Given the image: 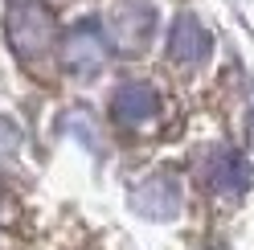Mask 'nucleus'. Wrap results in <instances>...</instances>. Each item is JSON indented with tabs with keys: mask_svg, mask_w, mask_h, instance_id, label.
Returning a JSON list of instances; mask_svg holds the SVG:
<instances>
[{
	"mask_svg": "<svg viewBox=\"0 0 254 250\" xmlns=\"http://www.w3.org/2000/svg\"><path fill=\"white\" fill-rule=\"evenodd\" d=\"M160 111V95H156V86L148 82H127L119 86V95L111 99V119L119 123V127H139V123L156 119Z\"/></svg>",
	"mask_w": 254,
	"mask_h": 250,
	"instance_id": "7ed1b4c3",
	"label": "nucleus"
},
{
	"mask_svg": "<svg viewBox=\"0 0 254 250\" xmlns=\"http://www.w3.org/2000/svg\"><path fill=\"white\" fill-rule=\"evenodd\" d=\"M205 54H209V33L201 29L197 17L181 12L177 25H172V33H168V58L181 62V66H193V62H201Z\"/></svg>",
	"mask_w": 254,
	"mask_h": 250,
	"instance_id": "20e7f679",
	"label": "nucleus"
},
{
	"mask_svg": "<svg viewBox=\"0 0 254 250\" xmlns=\"http://www.w3.org/2000/svg\"><path fill=\"white\" fill-rule=\"evenodd\" d=\"M62 62H66L74 74H82V78L99 74L103 62H107V41H103V33H99L94 25H78L74 33L66 37V45H62Z\"/></svg>",
	"mask_w": 254,
	"mask_h": 250,
	"instance_id": "f03ea898",
	"label": "nucleus"
},
{
	"mask_svg": "<svg viewBox=\"0 0 254 250\" xmlns=\"http://www.w3.org/2000/svg\"><path fill=\"white\" fill-rule=\"evenodd\" d=\"M4 33H8V45L17 54V62L29 74L50 78V58L58 45V21L41 0H12L8 17H4Z\"/></svg>",
	"mask_w": 254,
	"mask_h": 250,
	"instance_id": "f257e3e1",
	"label": "nucleus"
}]
</instances>
